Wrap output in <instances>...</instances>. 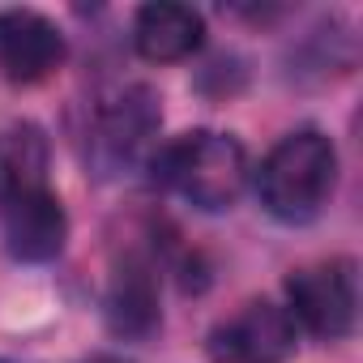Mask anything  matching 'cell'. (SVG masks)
Returning a JSON list of instances; mask_svg holds the SVG:
<instances>
[{
    "mask_svg": "<svg viewBox=\"0 0 363 363\" xmlns=\"http://www.w3.org/2000/svg\"><path fill=\"white\" fill-rule=\"evenodd\" d=\"M337 184V150L320 128L286 133L257 171V197L278 223H312Z\"/></svg>",
    "mask_w": 363,
    "mask_h": 363,
    "instance_id": "cell-1",
    "label": "cell"
},
{
    "mask_svg": "<svg viewBox=\"0 0 363 363\" xmlns=\"http://www.w3.org/2000/svg\"><path fill=\"white\" fill-rule=\"evenodd\" d=\"M154 179L162 189L179 193L189 206L218 214V210H231L244 193L248 154L235 137L197 128L162 145V154L154 158Z\"/></svg>",
    "mask_w": 363,
    "mask_h": 363,
    "instance_id": "cell-2",
    "label": "cell"
},
{
    "mask_svg": "<svg viewBox=\"0 0 363 363\" xmlns=\"http://www.w3.org/2000/svg\"><path fill=\"white\" fill-rule=\"evenodd\" d=\"M158 94L150 86H124L116 94H107L86 128V162L99 179H111L120 171H128L141 150L150 145V137L158 133Z\"/></svg>",
    "mask_w": 363,
    "mask_h": 363,
    "instance_id": "cell-3",
    "label": "cell"
},
{
    "mask_svg": "<svg viewBox=\"0 0 363 363\" xmlns=\"http://www.w3.org/2000/svg\"><path fill=\"white\" fill-rule=\"evenodd\" d=\"M286 299H291V320H299L312 337L337 342L354 329V308H359V278L354 261L333 257L303 265L286 278Z\"/></svg>",
    "mask_w": 363,
    "mask_h": 363,
    "instance_id": "cell-4",
    "label": "cell"
},
{
    "mask_svg": "<svg viewBox=\"0 0 363 363\" xmlns=\"http://www.w3.org/2000/svg\"><path fill=\"white\" fill-rule=\"evenodd\" d=\"M295 350V320L269 299L244 303L210 333L214 363H282Z\"/></svg>",
    "mask_w": 363,
    "mask_h": 363,
    "instance_id": "cell-5",
    "label": "cell"
},
{
    "mask_svg": "<svg viewBox=\"0 0 363 363\" xmlns=\"http://www.w3.org/2000/svg\"><path fill=\"white\" fill-rule=\"evenodd\" d=\"M65 60V35L35 9L0 13V73L18 86H35L52 77Z\"/></svg>",
    "mask_w": 363,
    "mask_h": 363,
    "instance_id": "cell-6",
    "label": "cell"
},
{
    "mask_svg": "<svg viewBox=\"0 0 363 363\" xmlns=\"http://www.w3.org/2000/svg\"><path fill=\"white\" fill-rule=\"evenodd\" d=\"M0 231H5V248L18 261H52L65 248L69 218L65 206L43 189L30 197H18L9 206H0Z\"/></svg>",
    "mask_w": 363,
    "mask_h": 363,
    "instance_id": "cell-7",
    "label": "cell"
},
{
    "mask_svg": "<svg viewBox=\"0 0 363 363\" xmlns=\"http://www.w3.org/2000/svg\"><path fill=\"white\" fill-rule=\"evenodd\" d=\"M206 39V22L197 9L189 5H145L133 22V43L145 60L154 65H171V60H184L201 48Z\"/></svg>",
    "mask_w": 363,
    "mask_h": 363,
    "instance_id": "cell-8",
    "label": "cell"
},
{
    "mask_svg": "<svg viewBox=\"0 0 363 363\" xmlns=\"http://www.w3.org/2000/svg\"><path fill=\"white\" fill-rule=\"evenodd\" d=\"M107 320L124 337H150L158 329V282L145 257H124V265L111 274Z\"/></svg>",
    "mask_w": 363,
    "mask_h": 363,
    "instance_id": "cell-9",
    "label": "cell"
},
{
    "mask_svg": "<svg viewBox=\"0 0 363 363\" xmlns=\"http://www.w3.org/2000/svg\"><path fill=\"white\" fill-rule=\"evenodd\" d=\"M48 189V137L39 124L0 133V206Z\"/></svg>",
    "mask_w": 363,
    "mask_h": 363,
    "instance_id": "cell-10",
    "label": "cell"
},
{
    "mask_svg": "<svg viewBox=\"0 0 363 363\" xmlns=\"http://www.w3.org/2000/svg\"><path fill=\"white\" fill-rule=\"evenodd\" d=\"M86 363H128V359H120V354H94V359H86Z\"/></svg>",
    "mask_w": 363,
    "mask_h": 363,
    "instance_id": "cell-11",
    "label": "cell"
},
{
    "mask_svg": "<svg viewBox=\"0 0 363 363\" xmlns=\"http://www.w3.org/2000/svg\"><path fill=\"white\" fill-rule=\"evenodd\" d=\"M0 363H9V359H0Z\"/></svg>",
    "mask_w": 363,
    "mask_h": 363,
    "instance_id": "cell-12",
    "label": "cell"
}]
</instances>
